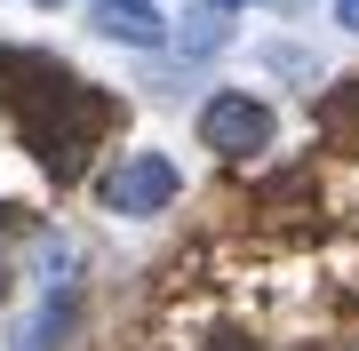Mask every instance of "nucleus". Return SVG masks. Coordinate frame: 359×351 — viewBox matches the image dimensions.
<instances>
[{
  "label": "nucleus",
  "mask_w": 359,
  "mask_h": 351,
  "mask_svg": "<svg viewBox=\"0 0 359 351\" xmlns=\"http://www.w3.org/2000/svg\"><path fill=\"white\" fill-rule=\"evenodd\" d=\"M200 144H216L224 160L264 152V144H271V112L256 104V96H216V104L200 112Z\"/></svg>",
  "instance_id": "obj_4"
},
{
  "label": "nucleus",
  "mask_w": 359,
  "mask_h": 351,
  "mask_svg": "<svg viewBox=\"0 0 359 351\" xmlns=\"http://www.w3.org/2000/svg\"><path fill=\"white\" fill-rule=\"evenodd\" d=\"M65 88H72V72L56 64V56H32V48H0V96H8V104L25 112V120H32V112H48Z\"/></svg>",
  "instance_id": "obj_3"
},
{
  "label": "nucleus",
  "mask_w": 359,
  "mask_h": 351,
  "mask_svg": "<svg viewBox=\"0 0 359 351\" xmlns=\"http://www.w3.org/2000/svg\"><path fill=\"white\" fill-rule=\"evenodd\" d=\"M216 8H248V0H216Z\"/></svg>",
  "instance_id": "obj_9"
},
{
  "label": "nucleus",
  "mask_w": 359,
  "mask_h": 351,
  "mask_svg": "<svg viewBox=\"0 0 359 351\" xmlns=\"http://www.w3.org/2000/svg\"><path fill=\"white\" fill-rule=\"evenodd\" d=\"M112 120H120V104H112V96H96L88 80H72V88L56 96L48 112H32V120H25V136H32V152L48 160L56 176H80V168H88V152L104 144V128H112Z\"/></svg>",
  "instance_id": "obj_1"
},
{
  "label": "nucleus",
  "mask_w": 359,
  "mask_h": 351,
  "mask_svg": "<svg viewBox=\"0 0 359 351\" xmlns=\"http://www.w3.org/2000/svg\"><path fill=\"white\" fill-rule=\"evenodd\" d=\"M224 40H231V16L216 8V0H208L200 16H184V25H176V48H184V56H216Z\"/></svg>",
  "instance_id": "obj_7"
},
{
  "label": "nucleus",
  "mask_w": 359,
  "mask_h": 351,
  "mask_svg": "<svg viewBox=\"0 0 359 351\" xmlns=\"http://www.w3.org/2000/svg\"><path fill=\"white\" fill-rule=\"evenodd\" d=\"M176 160H160V152H136V160H120L112 176H104V208H120V216H160L168 200H176Z\"/></svg>",
  "instance_id": "obj_2"
},
{
  "label": "nucleus",
  "mask_w": 359,
  "mask_h": 351,
  "mask_svg": "<svg viewBox=\"0 0 359 351\" xmlns=\"http://www.w3.org/2000/svg\"><path fill=\"white\" fill-rule=\"evenodd\" d=\"M335 16H344V32H359V0H335Z\"/></svg>",
  "instance_id": "obj_8"
},
{
  "label": "nucleus",
  "mask_w": 359,
  "mask_h": 351,
  "mask_svg": "<svg viewBox=\"0 0 359 351\" xmlns=\"http://www.w3.org/2000/svg\"><path fill=\"white\" fill-rule=\"evenodd\" d=\"M72 327H80V303H72V296H48V303L25 319L16 351H65V343H72Z\"/></svg>",
  "instance_id": "obj_6"
},
{
  "label": "nucleus",
  "mask_w": 359,
  "mask_h": 351,
  "mask_svg": "<svg viewBox=\"0 0 359 351\" xmlns=\"http://www.w3.org/2000/svg\"><path fill=\"white\" fill-rule=\"evenodd\" d=\"M0 287H8V272H0Z\"/></svg>",
  "instance_id": "obj_10"
},
{
  "label": "nucleus",
  "mask_w": 359,
  "mask_h": 351,
  "mask_svg": "<svg viewBox=\"0 0 359 351\" xmlns=\"http://www.w3.org/2000/svg\"><path fill=\"white\" fill-rule=\"evenodd\" d=\"M88 25L104 40H128V48H160V40H168V16L152 8V0H96Z\"/></svg>",
  "instance_id": "obj_5"
}]
</instances>
